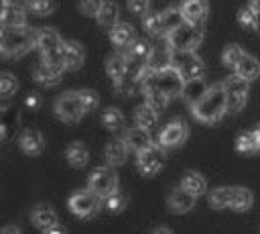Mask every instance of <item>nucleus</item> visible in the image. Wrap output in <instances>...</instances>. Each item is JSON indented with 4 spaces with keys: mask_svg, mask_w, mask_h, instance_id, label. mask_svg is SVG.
Wrapping results in <instances>:
<instances>
[{
    "mask_svg": "<svg viewBox=\"0 0 260 234\" xmlns=\"http://www.w3.org/2000/svg\"><path fill=\"white\" fill-rule=\"evenodd\" d=\"M0 234H22V232H20L16 226L8 224V226H4V228H2V232H0Z\"/></svg>",
    "mask_w": 260,
    "mask_h": 234,
    "instance_id": "48",
    "label": "nucleus"
},
{
    "mask_svg": "<svg viewBox=\"0 0 260 234\" xmlns=\"http://www.w3.org/2000/svg\"><path fill=\"white\" fill-rule=\"evenodd\" d=\"M165 153H167V149H162L160 142H152V147H148L146 151H142V153L136 155V169L142 175H146V177L156 175L162 169Z\"/></svg>",
    "mask_w": 260,
    "mask_h": 234,
    "instance_id": "11",
    "label": "nucleus"
},
{
    "mask_svg": "<svg viewBox=\"0 0 260 234\" xmlns=\"http://www.w3.org/2000/svg\"><path fill=\"white\" fill-rule=\"evenodd\" d=\"M152 234H173V230H169V228H156Z\"/></svg>",
    "mask_w": 260,
    "mask_h": 234,
    "instance_id": "49",
    "label": "nucleus"
},
{
    "mask_svg": "<svg viewBox=\"0 0 260 234\" xmlns=\"http://www.w3.org/2000/svg\"><path fill=\"white\" fill-rule=\"evenodd\" d=\"M250 83L252 81L240 77L238 73H232L223 81L225 94H228V112L230 114H238L240 110H244V106L248 102V94H250Z\"/></svg>",
    "mask_w": 260,
    "mask_h": 234,
    "instance_id": "9",
    "label": "nucleus"
},
{
    "mask_svg": "<svg viewBox=\"0 0 260 234\" xmlns=\"http://www.w3.org/2000/svg\"><path fill=\"white\" fill-rule=\"evenodd\" d=\"M0 22H2V28H6V26H24L26 24V10L20 4H4L2 2Z\"/></svg>",
    "mask_w": 260,
    "mask_h": 234,
    "instance_id": "21",
    "label": "nucleus"
},
{
    "mask_svg": "<svg viewBox=\"0 0 260 234\" xmlns=\"http://www.w3.org/2000/svg\"><path fill=\"white\" fill-rule=\"evenodd\" d=\"M165 41L173 51H195L203 41V24L183 22L175 31H171Z\"/></svg>",
    "mask_w": 260,
    "mask_h": 234,
    "instance_id": "3",
    "label": "nucleus"
},
{
    "mask_svg": "<svg viewBox=\"0 0 260 234\" xmlns=\"http://www.w3.org/2000/svg\"><path fill=\"white\" fill-rule=\"evenodd\" d=\"M61 59H63L65 71H75V69H79V67L83 65V61H85V51H83V47H81L77 41H65Z\"/></svg>",
    "mask_w": 260,
    "mask_h": 234,
    "instance_id": "18",
    "label": "nucleus"
},
{
    "mask_svg": "<svg viewBox=\"0 0 260 234\" xmlns=\"http://www.w3.org/2000/svg\"><path fill=\"white\" fill-rule=\"evenodd\" d=\"M102 199L91 191V189H79V191H75V193H71L69 195V199H67V208H69V212L73 214V216H77V218H81V220H91V218H95L98 216V212H100V208H102Z\"/></svg>",
    "mask_w": 260,
    "mask_h": 234,
    "instance_id": "6",
    "label": "nucleus"
},
{
    "mask_svg": "<svg viewBox=\"0 0 260 234\" xmlns=\"http://www.w3.org/2000/svg\"><path fill=\"white\" fill-rule=\"evenodd\" d=\"M126 203H128V197H126V193L124 191H114L112 195H108L106 199H104V206H106V210L108 212H112V214H120V212H124V208H126Z\"/></svg>",
    "mask_w": 260,
    "mask_h": 234,
    "instance_id": "37",
    "label": "nucleus"
},
{
    "mask_svg": "<svg viewBox=\"0 0 260 234\" xmlns=\"http://www.w3.org/2000/svg\"><path fill=\"white\" fill-rule=\"evenodd\" d=\"M100 120H102V126H106V130L110 132H122L126 126V118L118 108H106Z\"/></svg>",
    "mask_w": 260,
    "mask_h": 234,
    "instance_id": "32",
    "label": "nucleus"
},
{
    "mask_svg": "<svg viewBox=\"0 0 260 234\" xmlns=\"http://www.w3.org/2000/svg\"><path fill=\"white\" fill-rule=\"evenodd\" d=\"M134 124L140 126V128H146V130H152L156 124H158V110H154L150 104H140L136 110H134Z\"/></svg>",
    "mask_w": 260,
    "mask_h": 234,
    "instance_id": "27",
    "label": "nucleus"
},
{
    "mask_svg": "<svg viewBox=\"0 0 260 234\" xmlns=\"http://www.w3.org/2000/svg\"><path fill=\"white\" fill-rule=\"evenodd\" d=\"M87 114L81 98H79V90H69L63 92L57 100H55V116L61 122H77Z\"/></svg>",
    "mask_w": 260,
    "mask_h": 234,
    "instance_id": "7",
    "label": "nucleus"
},
{
    "mask_svg": "<svg viewBox=\"0 0 260 234\" xmlns=\"http://www.w3.org/2000/svg\"><path fill=\"white\" fill-rule=\"evenodd\" d=\"M152 81H154V85H156L158 90H162L171 100H173V98H179L181 92H183V85H185L183 75H181L173 65H169V67H165V69L152 73Z\"/></svg>",
    "mask_w": 260,
    "mask_h": 234,
    "instance_id": "12",
    "label": "nucleus"
},
{
    "mask_svg": "<svg viewBox=\"0 0 260 234\" xmlns=\"http://www.w3.org/2000/svg\"><path fill=\"white\" fill-rule=\"evenodd\" d=\"M148 2L150 0H128V8L136 14H146L148 12Z\"/></svg>",
    "mask_w": 260,
    "mask_h": 234,
    "instance_id": "44",
    "label": "nucleus"
},
{
    "mask_svg": "<svg viewBox=\"0 0 260 234\" xmlns=\"http://www.w3.org/2000/svg\"><path fill=\"white\" fill-rule=\"evenodd\" d=\"M16 90H18L16 77L10 71H2V75H0V94H2V98L4 100L10 98L12 94H16Z\"/></svg>",
    "mask_w": 260,
    "mask_h": 234,
    "instance_id": "40",
    "label": "nucleus"
},
{
    "mask_svg": "<svg viewBox=\"0 0 260 234\" xmlns=\"http://www.w3.org/2000/svg\"><path fill=\"white\" fill-rule=\"evenodd\" d=\"M79 98H81V102H83L87 112H91L98 106V102H100L98 92H93V90H79Z\"/></svg>",
    "mask_w": 260,
    "mask_h": 234,
    "instance_id": "43",
    "label": "nucleus"
},
{
    "mask_svg": "<svg viewBox=\"0 0 260 234\" xmlns=\"http://www.w3.org/2000/svg\"><path fill=\"white\" fill-rule=\"evenodd\" d=\"M24 104H26V108H30V110H39V108H41V96L32 92V94L26 96Z\"/></svg>",
    "mask_w": 260,
    "mask_h": 234,
    "instance_id": "45",
    "label": "nucleus"
},
{
    "mask_svg": "<svg viewBox=\"0 0 260 234\" xmlns=\"http://www.w3.org/2000/svg\"><path fill=\"white\" fill-rule=\"evenodd\" d=\"M142 26L148 35L152 37H167L165 31V20H162V12H146L142 18Z\"/></svg>",
    "mask_w": 260,
    "mask_h": 234,
    "instance_id": "34",
    "label": "nucleus"
},
{
    "mask_svg": "<svg viewBox=\"0 0 260 234\" xmlns=\"http://www.w3.org/2000/svg\"><path fill=\"white\" fill-rule=\"evenodd\" d=\"M18 147L24 155H30V157L41 155L45 149V136L37 128H26L18 134Z\"/></svg>",
    "mask_w": 260,
    "mask_h": 234,
    "instance_id": "16",
    "label": "nucleus"
},
{
    "mask_svg": "<svg viewBox=\"0 0 260 234\" xmlns=\"http://www.w3.org/2000/svg\"><path fill=\"white\" fill-rule=\"evenodd\" d=\"M37 35H39V31L30 28L28 24L2 28V33H0V53H2V57H6V59L22 57L32 47H37Z\"/></svg>",
    "mask_w": 260,
    "mask_h": 234,
    "instance_id": "2",
    "label": "nucleus"
},
{
    "mask_svg": "<svg viewBox=\"0 0 260 234\" xmlns=\"http://www.w3.org/2000/svg\"><path fill=\"white\" fill-rule=\"evenodd\" d=\"M187 138H189V124L183 118H173L171 122L165 124V128L158 134V142L167 151L183 147L187 142Z\"/></svg>",
    "mask_w": 260,
    "mask_h": 234,
    "instance_id": "10",
    "label": "nucleus"
},
{
    "mask_svg": "<svg viewBox=\"0 0 260 234\" xmlns=\"http://www.w3.org/2000/svg\"><path fill=\"white\" fill-rule=\"evenodd\" d=\"M30 220L39 230H47L55 224H59V214L51 203H37L30 212Z\"/></svg>",
    "mask_w": 260,
    "mask_h": 234,
    "instance_id": "19",
    "label": "nucleus"
},
{
    "mask_svg": "<svg viewBox=\"0 0 260 234\" xmlns=\"http://www.w3.org/2000/svg\"><path fill=\"white\" fill-rule=\"evenodd\" d=\"M171 65L183 75L185 81L205 75V63L199 55H195V51H173Z\"/></svg>",
    "mask_w": 260,
    "mask_h": 234,
    "instance_id": "8",
    "label": "nucleus"
},
{
    "mask_svg": "<svg viewBox=\"0 0 260 234\" xmlns=\"http://www.w3.org/2000/svg\"><path fill=\"white\" fill-rule=\"evenodd\" d=\"M118 4L116 2H110V0H106L104 2V6H102V10H100V14L95 16V20H98V24L102 26V28H106V31H112L120 20H118Z\"/></svg>",
    "mask_w": 260,
    "mask_h": 234,
    "instance_id": "31",
    "label": "nucleus"
},
{
    "mask_svg": "<svg viewBox=\"0 0 260 234\" xmlns=\"http://www.w3.org/2000/svg\"><path fill=\"white\" fill-rule=\"evenodd\" d=\"M238 22H240L244 28H254V31H256V12H254L252 4L242 6V8L238 10Z\"/></svg>",
    "mask_w": 260,
    "mask_h": 234,
    "instance_id": "41",
    "label": "nucleus"
},
{
    "mask_svg": "<svg viewBox=\"0 0 260 234\" xmlns=\"http://www.w3.org/2000/svg\"><path fill=\"white\" fill-rule=\"evenodd\" d=\"M254 132H256V138H258V144H260V122L254 126Z\"/></svg>",
    "mask_w": 260,
    "mask_h": 234,
    "instance_id": "51",
    "label": "nucleus"
},
{
    "mask_svg": "<svg viewBox=\"0 0 260 234\" xmlns=\"http://www.w3.org/2000/svg\"><path fill=\"white\" fill-rule=\"evenodd\" d=\"M63 45H65V41L61 39V35L55 28H41L37 35V49L41 53V59L47 63L63 67V59H61Z\"/></svg>",
    "mask_w": 260,
    "mask_h": 234,
    "instance_id": "4",
    "label": "nucleus"
},
{
    "mask_svg": "<svg viewBox=\"0 0 260 234\" xmlns=\"http://www.w3.org/2000/svg\"><path fill=\"white\" fill-rule=\"evenodd\" d=\"M209 90V85L205 83V79L203 77H197V79H189V81H185V85H183V92H181V98H183V102L185 104H189V108L205 94Z\"/></svg>",
    "mask_w": 260,
    "mask_h": 234,
    "instance_id": "26",
    "label": "nucleus"
},
{
    "mask_svg": "<svg viewBox=\"0 0 260 234\" xmlns=\"http://www.w3.org/2000/svg\"><path fill=\"white\" fill-rule=\"evenodd\" d=\"M65 159H67V163H69L73 169H81V167H85L87 161H89V149H87L83 142L73 140V142L65 149Z\"/></svg>",
    "mask_w": 260,
    "mask_h": 234,
    "instance_id": "25",
    "label": "nucleus"
},
{
    "mask_svg": "<svg viewBox=\"0 0 260 234\" xmlns=\"http://www.w3.org/2000/svg\"><path fill=\"white\" fill-rule=\"evenodd\" d=\"M185 22H193V24H203L209 12V4L207 0H183L181 4Z\"/></svg>",
    "mask_w": 260,
    "mask_h": 234,
    "instance_id": "20",
    "label": "nucleus"
},
{
    "mask_svg": "<svg viewBox=\"0 0 260 234\" xmlns=\"http://www.w3.org/2000/svg\"><path fill=\"white\" fill-rule=\"evenodd\" d=\"M110 33V41L116 45V47H120V49H126L128 45H132L134 41H136V37H134V28H132V24H128V22H118L112 31H108Z\"/></svg>",
    "mask_w": 260,
    "mask_h": 234,
    "instance_id": "28",
    "label": "nucleus"
},
{
    "mask_svg": "<svg viewBox=\"0 0 260 234\" xmlns=\"http://www.w3.org/2000/svg\"><path fill=\"white\" fill-rule=\"evenodd\" d=\"M195 201H197V195H193L191 191H187L185 187H175L169 197H167V208L169 212L173 214H187L195 208Z\"/></svg>",
    "mask_w": 260,
    "mask_h": 234,
    "instance_id": "13",
    "label": "nucleus"
},
{
    "mask_svg": "<svg viewBox=\"0 0 260 234\" xmlns=\"http://www.w3.org/2000/svg\"><path fill=\"white\" fill-rule=\"evenodd\" d=\"M252 206H254V193H252L248 187L232 185L230 210H234V212H248Z\"/></svg>",
    "mask_w": 260,
    "mask_h": 234,
    "instance_id": "22",
    "label": "nucleus"
},
{
    "mask_svg": "<svg viewBox=\"0 0 260 234\" xmlns=\"http://www.w3.org/2000/svg\"><path fill=\"white\" fill-rule=\"evenodd\" d=\"M128 153H130V149H128V144H126V140L124 138H114V140H110L108 144H106V149H104V159H106V165H110V167H122L124 163H126V159H128Z\"/></svg>",
    "mask_w": 260,
    "mask_h": 234,
    "instance_id": "17",
    "label": "nucleus"
},
{
    "mask_svg": "<svg viewBox=\"0 0 260 234\" xmlns=\"http://www.w3.org/2000/svg\"><path fill=\"white\" fill-rule=\"evenodd\" d=\"M191 114L195 120L203 124H215L228 114V94L223 83L209 85V90L191 106Z\"/></svg>",
    "mask_w": 260,
    "mask_h": 234,
    "instance_id": "1",
    "label": "nucleus"
},
{
    "mask_svg": "<svg viewBox=\"0 0 260 234\" xmlns=\"http://www.w3.org/2000/svg\"><path fill=\"white\" fill-rule=\"evenodd\" d=\"M252 8L256 12V31H260V0H252Z\"/></svg>",
    "mask_w": 260,
    "mask_h": 234,
    "instance_id": "47",
    "label": "nucleus"
},
{
    "mask_svg": "<svg viewBox=\"0 0 260 234\" xmlns=\"http://www.w3.org/2000/svg\"><path fill=\"white\" fill-rule=\"evenodd\" d=\"M181 187H185L187 191H191L193 195L201 197L207 191V179L199 173V171H187L181 179Z\"/></svg>",
    "mask_w": 260,
    "mask_h": 234,
    "instance_id": "30",
    "label": "nucleus"
},
{
    "mask_svg": "<svg viewBox=\"0 0 260 234\" xmlns=\"http://www.w3.org/2000/svg\"><path fill=\"white\" fill-rule=\"evenodd\" d=\"M234 73H238L240 77L248 79V81H254L260 77V61L258 57L250 55V53H244L242 59L238 61V65L234 67Z\"/></svg>",
    "mask_w": 260,
    "mask_h": 234,
    "instance_id": "23",
    "label": "nucleus"
},
{
    "mask_svg": "<svg viewBox=\"0 0 260 234\" xmlns=\"http://www.w3.org/2000/svg\"><path fill=\"white\" fill-rule=\"evenodd\" d=\"M87 189H91L102 201L112 195L114 191L120 189V179L116 175V169L110 167V165H102V167H95L87 179Z\"/></svg>",
    "mask_w": 260,
    "mask_h": 234,
    "instance_id": "5",
    "label": "nucleus"
},
{
    "mask_svg": "<svg viewBox=\"0 0 260 234\" xmlns=\"http://www.w3.org/2000/svg\"><path fill=\"white\" fill-rule=\"evenodd\" d=\"M246 51L240 47V45H228L225 49H223V53H221V61H223V65H228V67H236L238 65V61L242 59V55H244Z\"/></svg>",
    "mask_w": 260,
    "mask_h": 234,
    "instance_id": "39",
    "label": "nucleus"
},
{
    "mask_svg": "<svg viewBox=\"0 0 260 234\" xmlns=\"http://www.w3.org/2000/svg\"><path fill=\"white\" fill-rule=\"evenodd\" d=\"M230 195H232V185H221L207 193V201L215 210H225L230 208Z\"/></svg>",
    "mask_w": 260,
    "mask_h": 234,
    "instance_id": "35",
    "label": "nucleus"
},
{
    "mask_svg": "<svg viewBox=\"0 0 260 234\" xmlns=\"http://www.w3.org/2000/svg\"><path fill=\"white\" fill-rule=\"evenodd\" d=\"M106 71L108 75L112 77V81H120L122 77L128 75V61H126V55L124 51L122 53H112L106 61Z\"/></svg>",
    "mask_w": 260,
    "mask_h": 234,
    "instance_id": "29",
    "label": "nucleus"
},
{
    "mask_svg": "<svg viewBox=\"0 0 260 234\" xmlns=\"http://www.w3.org/2000/svg\"><path fill=\"white\" fill-rule=\"evenodd\" d=\"M122 138L126 140V144H128L130 153H134V155H138V153L146 151L148 147H152V136H150V130L140 128V126L126 128Z\"/></svg>",
    "mask_w": 260,
    "mask_h": 234,
    "instance_id": "15",
    "label": "nucleus"
},
{
    "mask_svg": "<svg viewBox=\"0 0 260 234\" xmlns=\"http://www.w3.org/2000/svg\"><path fill=\"white\" fill-rule=\"evenodd\" d=\"M236 151L242 153V155H256V153H260V144H258V138H256L254 128L252 130H244V132L238 134V138H236Z\"/></svg>",
    "mask_w": 260,
    "mask_h": 234,
    "instance_id": "33",
    "label": "nucleus"
},
{
    "mask_svg": "<svg viewBox=\"0 0 260 234\" xmlns=\"http://www.w3.org/2000/svg\"><path fill=\"white\" fill-rule=\"evenodd\" d=\"M162 20H165V31L169 35L171 31H175L177 26H181L185 22V16H183V10L179 6H171V8L162 10Z\"/></svg>",
    "mask_w": 260,
    "mask_h": 234,
    "instance_id": "36",
    "label": "nucleus"
},
{
    "mask_svg": "<svg viewBox=\"0 0 260 234\" xmlns=\"http://www.w3.org/2000/svg\"><path fill=\"white\" fill-rule=\"evenodd\" d=\"M43 234H67V230H65L61 224H55V226H51V228L43 230Z\"/></svg>",
    "mask_w": 260,
    "mask_h": 234,
    "instance_id": "46",
    "label": "nucleus"
},
{
    "mask_svg": "<svg viewBox=\"0 0 260 234\" xmlns=\"http://www.w3.org/2000/svg\"><path fill=\"white\" fill-rule=\"evenodd\" d=\"M2 2H4V4H20V6H22V4H26L28 0H2Z\"/></svg>",
    "mask_w": 260,
    "mask_h": 234,
    "instance_id": "50",
    "label": "nucleus"
},
{
    "mask_svg": "<svg viewBox=\"0 0 260 234\" xmlns=\"http://www.w3.org/2000/svg\"><path fill=\"white\" fill-rule=\"evenodd\" d=\"M26 8L37 16H49L55 12V0H28Z\"/></svg>",
    "mask_w": 260,
    "mask_h": 234,
    "instance_id": "38",
    "label": "nucleus"
},
{
    "mask_svg": "<svg viewBox=\"0 0 260 234\" xmlns=\"http://www.w3.org/2000/svg\"><path fill=\"white\" fill-rule=\"evenodd\" d=\"M106 0H79V10L85 14V16H98L102 6H104Z\"/></svg>",
    "mask_w": 260,
    "mask_h": 234,
    "instance_id": "42",
    "label": "nucleus"
},
{
    "mask_svg": "<svg viewBox=\"0 0 260 234\" xmlns=\"http://www.w3.org/2000/svg\"><path fill=\"white\" fill-rule=\"evenodd\" d=\"M171 55H173V49L169 47V43H167V45H154L152 51H150L146 69H150V71L156 73V71L169 67V65H171Z\"/></svg>",
    "mask_w": 260,
    "mask_h": 234,
    "instance_id": "24",
    "label": "nucleus"
},
{
    "mask_svg": "<svg viewBox=\"0 0 260 234\" xmlns=\"http://www.w3.org/2000/svg\"><path fill=\"white\" fill-rule=\"evenodd\" d=\"M63 67L61 65H53V63H47V61H41L35 71H32V77L39 85L43 87H53V85H59L61 79H63Z\"/></svg>",
    "mask_w": 260,
    "mask_h": 234,
    "instance_id": "14",
    "label": "nucleus"
}]
</instances>
